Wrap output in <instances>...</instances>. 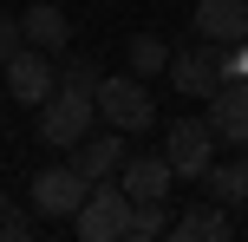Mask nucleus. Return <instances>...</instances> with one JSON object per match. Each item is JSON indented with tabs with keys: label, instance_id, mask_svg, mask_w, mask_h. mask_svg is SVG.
Masks as SVG:
<instances>
[{
	"label": "nucleus",
	"instance_id": "obj_1",
	"mask_svg": "<svg viewBox=\"0 0 248 242\" xmlns=\"http://www.w3.org/2000/svg\"><path fill=\"white\" fill-rule=\"evenodd\" d=\"M124 229H131V190L118 177H92L85 203L72 216V236L78 242H124Z\"/></svg>",
	"mask_w": 248,
	"mask_h": 242
},
{
	"label": "nucleus",
	"instance_id": "obj_2",
	"mask_svg": "<svg viewBox=\"0 0 248 242\" xmlns=\"http://www.w3.org/2000/svg\"><path fill=\"white\" fill-rule=\"evenodd\" d=\"M98 118H105V125H118L124 138H131V131H157V98H150V79H137V72H111V79H98Z\"/></svg>",
	"mask_w": 248,
	"mask_h": 242
},
{
	"label": "nucleus",
	"instance_id": "obj_3",
	"mask_svg": "<svg viewBox=\"0 0 248 242\" xmlns=\"http://www.w3.org/2000/svg\"><path fill=\"white\" fill-rule=\"evenodd\" d=\"M92 112H98V92H85V85H59L52 98H39V144L72 151V144L92 131Z\"/></svg>",
	"mask_w": 248,
	"mask_h": 242
},
{
	"label": "nucleus",
	"instance_id": "obj_4",
	"mask_svg": "<svg viewBox=\"0 0 248 242\" xmlns=\"http://www.w3.org/2000/svg\"><path fill=\"white\" fill-rule=\"evenodd\" d=\"M0 79H7V98H13V105H33V112H39V98L59 92V52L20 46L7 65H0Z\"/></svg>",
	"mask_w": 248,
	"mask_h": 242
},
{
	"label": "nucleus",
	"instance_id": "obj_5",
	"mask_svg": "<svg viewBox=\"0 0 248 242\" xmlns=\"http://www.w3.org/2000/svg\"><path fill=\"white\" fill-rule=\"evenodd\" d=\"M85 190H92V177L65 157V164H46V170L33 177V196H26V203H33L46 223H72L78 203H85Z\"/></svg>",
	"mask_w": 248,
	"mask_h": 242
},
{
	"label": "nucleus",
	"instance_id": "obj_6",
	"mask_svg": "<svg viewBox=\"0 0 248 242\" xmlns=\"http://www.w3.org/2000/svg\"><path fill=\"white\" fill-rule=\"evenodd\" d=\"M170 79L183 98H209L216 85L229 79V46H216V39H202V46H183V52H170Z\"/></svg>",
	"mask_w": 248,
	"mask_h": 242
},
{
	"label": "nucleus",
	"instance_id": "obj_7",
	"mask_svg": "<svg viewBox=\"0 0 248 242\" xmlns=\"http://www.w3.org/2000/svg\"><path fill=\"white\" fill-rule=\"evenodd\" d=\"M163 157H170L176 177H202V170L216 164V131H209V118H176V125L163 131Z\"/></svg>",
	"mask_w": 248,
	"mask_h": 242
},
{
	"label": "nucleus",
	"instance_id": "obj_8",
	"mask_svg": "<svg viewBox=\"0 0 248 242\" xmlns=\"http://www.w3.org/2000/svg\"><path fill=\"white\" fill-rule=\"evenodd\" d=\"M209 131H216V144H235V151H248V79H222V85L209 92Z\"/></svg>",
	"mask_w": 248,
	"mask_h": 242
},
{
	"label": "nucleus",
	"instance_id": "obj_9",
	"mask_svg": "<svg viewBox=\"0 0 248 242\" xmlns=\"http://www.w3.org/2000/svg\"><path fill=\"white\" fill-rule=\"evenodd\" d=\"M118 183L131 190V203H163L170 183H176V170H170L163 151H131V157L118 164Z\"/></svg>",
	"mask_w": 248,
	"mask_h": 242
},
{
	"label": "nucleus",
	"instance_id": "obj_10",
	"mask_svg": "<svg viewBox=\"0 0 248 242\" xmlns=\"http://www.w3.org/2000/svg\"><path fill=\"white\" fill-rule=\"evenodd\" d=\"M65 157H72L85 177H118V164L131 157V144H124V131H118V125H105V131H85V138H78Z\"/></svg>",
	"mask_w": 248,
	"mask_h": 242
},
{
	"label": "nucleus",
	"instance_id": "obj_11",
	"mask_svg": "<svg viewBox=\"0 0 248 242\" xmlns=\"http://www.w3.org/2000/svg\"><path fill=\"white\" fill-rule=\"evenodd\" d=\"M170 236L176 242H229L235 236V216H229L216 196H202V203H189L183 216H170Z\"/></svg>",
	"mask_w": 248,
	"mask_h": 242
},
{
	"label": "nucleus",
	"instance_id": "obj_12",
	"mask_svg": "<svg viewBox=\"0 0 248 242\" xmlns=\"http://www.w3.org/2000/svg\"><path fill=\"white\" fill-rule=\"evenodd\" d=\"M196 39H216V46L248 39V0H196Z\"/></svg>",
	"mask_w": 248,
	"mask_h": 242
},
{
	"label": "nucleus",
	"instance_id": "obj_13",
	"mask_svg": "<svg viewBox=\"0 0 248 242\" xmlns=\"http://www.w3.org/2000/svg\"><path fill=\"white\" fill-rule=\"evenodd\" d=\"M20 26H26V46H46V52L72 46V20H65V7H52V0H33V7L20 13Z\"/></svg>",
	"mask_w": 248,
	"mask_h": 242
},
{
	"label": "nucleus",
	"instance_id": "obj_14",
	"mask_svg": "<svg viewBox=\"0 0 248 242\" xmlns=\"http://www.w3.org/2000/svg\"><path fill=\"white\" fill-rule=\"evenodd\" d=\"M202 190H209L222 210H248V151L229 157V164H209L202 170Z\"/></svg>",
	"mask_w": 248,
	"mask_h": 242
},
{
	"label": "nucleus",
	"instance_id": "obj_15",
	"mask_svg": "<svg viewBox=\"0 0 248 242\" xmlns=\"http://www.w3.org/2000/svg\"><path fill=\"white\" fill-rule=\"evenodd\" d=\"M124 65H131L137 79H157V72H170V46H163L157 33H131L124 39Z\"/></svg>",
	"mask_w": 248,
	"mask_h": 242
},
{
	"label": "nucleus",
	"instance_id": "obj_16",
	"mask_svg": "<svg viewBox=\"0 0 248 242\" xmlns=\"http://www.w3.org/2000/svg\"><path fill=\"white\" fill-rule=\"evenodd\" d=\"M157 236H170V210H163V203H131L124 242H157Z\"/></svg>",
	"mask_w": 248,
	"mask_h": 242
},
{
	"label": "nucleus",
	"instance_id": "obj_17",
	"mask_svg": "<svg viewBox=\"0 0 248 242\" xmlns=\"http://www.w3.org/2000/svg\"><path fill=\"white\" fill-rule=\"evenodd\" d=\"M98 59H78L72 46H65V65H59V85H85V92H98Z\"/></svg>",
	"mask_w": 248,
	"mask_h": 242
},
{
	"label": "nucleus",
	"instance_id": "obj_18",
	"mask_svg": "<svg viewBox=\"0 0 248 242\" xmlns=\"http://www.w3.org/2000/svg\"><path fill=\"white\" fill-rule=\"evenodd\" d=\"M20 46H26V26H20V13H0V65H7Z\"/></svg>",
	"mask_w": 248,
	"mask_h": 242
},
{
	"label": "nucleus",
	"instance_id": "obj_19",
	"mask_svg": "<svg viewBox=\"0 0 248 242\" xmlns=\"http://www.w3.org/2000/svg\"><path fill=\"white\" fill-rule=\"evenodd\" d=\"M39 223H46L39 210H33V216H0V242H26V236H39Z\"/></svg>",
	"mask_w": 248,
	"mask_h": 242
},
{
	"label": "nucleus",
	"instance_id": "obj_20",
	"mask_svg": "<svg viewBox=\"0 0 248 242\" xmlns=\"http://www.w3.org/2000/svg\"><path fill=\"white\" fill-rule=\"evenodd\" d=\"M229 79H248V46H229Z\"/></svg>",
	"mask_w": 248,
	"mask_h": 242
},
{
	"label": "nucleus",
	"instance_id": "obj_21",
	"mask_svg": "<svg viewBox=\"0 0 248 242\" xmlns=\"http://www.w3.org/2000/svg\"><path fill=\"white\" fill-rule=\"evenodd\" d=\"M7 105H13V98H7V79H0V112H7Z\"/></svg>",
	"mask_w": 248,
	"mask_h": 242
}]
</instances>
